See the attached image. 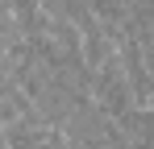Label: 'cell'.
<instances>
[{
    "label": "cell",
    "instance_id": "cell-1",
    "mask_svg": "<svg viewBox=\"0 0 154 149\" xmlns=\"http://www.w3.org/2000/svg\"><path fill=\"white\" fill-rule=\"evenodd\" d=\"M88 95L96 99V108H100L108 120H117L121 112H129L137 99H133V87H129V74L121 66V58H104L100 66L92 71V83H88Z\"/></svg>",
    "mask_w": 154,
    "mask_h": 149
},
{
    "label": "cell",
    "instance_id": "cell-2",
    "mask_svg": "<svg viewBox=\"0 0 154 149\" xmlns=\"http://www.w3.org/2000/svg\"><path fill=\"white\" fill-rule=\"evenodd\" d=\"M146 74H150V99H154V50H146Z\"/></svg>",
    "mask_w": 154,
    "mask_h": 149
}]
</instances>
